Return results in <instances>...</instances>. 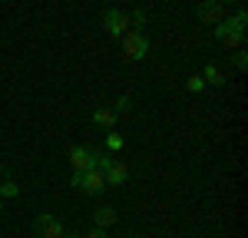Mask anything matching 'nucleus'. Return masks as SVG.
Listing matches in <instances>:
<instances>
[{"label": "nucleus", "instance_id": "obj_3", "mask_svg": "<svg viewBox=\"0 0 248 238\" xmlns=\"http://www.w3.org/2000/svg\"><path fill=\"white\" fill-rule=\"evenodd\" d=\"M103 27H106L116 40H123L129 33V14H123V10H116V7H106V10H103Z\"/></svg>", "mask_w": 248, "mask_h": 238}, {"label": "nucleus", "instance_id": "obj_8", "mask_svg": "<svg viewBox=\"0 0 248 238\" xmlns=\"http://www.w3.org/2000/svg\"><path fill=\"white\" fill-rule=\"evenodd\" d=\"M116 222H119V212H116L113 205H99V208H96V215H93L96 228H103V232H106L109 225H116Z\"/></svg>", "mask_w": 248, "mask_h": 238}, {"label": "nucleus", "instance_id": "obj_17", "mask_svg": "<svg viewBox=\"0 0 248 238\" xmlns=\"http://www.w3.org/2000/svg\"><path fill=\"white\" fill-rule=\"evenodd\" d=\"M86 238H109V235H106L103 228H93V232H86Z\"/></svg>", "mask_w": 248, "mask_h": 238}, {"label": "nucleus", "instance_id": "obj_19", "mask_svg": "<svg viewBox=\"0 0 248 238\" xmlns=\"http://www.w3.org/2000/svg\"><path fill=\"white\" fill-rule=\"evenodd\" d=\"M0 176H3V165H0Z\"/></svg>", "mask_w": 248, "mask_h": 238}, {"label": "nucleus", "instance_id": "obj_12", "mask_svg": "<svg viewBox=\"0 0 248 238\" xmlns=\"http://www.w3.org/2000/svg\"><path fill=\"white\" fill-rule=\"evenodd\" d=\"M123 146H126V142H123V136H119L116 129H109V136H106V149H109V152H119Z\"/></svg>", "mask_w": 248, "mask_h": 238}, {"label": "nucleus", "instance_id": "obj_9", "mask_svg": "<svg viewBox=\"0 0 248 238\" xmlns=\"http://www.w3.org/2000/svg\"><path fill=\"white\" fill-rule=\"evenodd\" d=\"M116 119H119V116H116L113 109H96V113H93V126H99V129L109 133V129L116 126Z\"/></svg>", "mask_w": 248, "mask_h": 238}, {"label": "nucleus", "instance_id": "obj_11", "mask_svg": "<svg viewBox=\"0 0 248 238\" xmlns=\"http://www.w3.org/2000/svg\"><path fill=\"white\" fill-rule=\"evenodd\" d=\"M17 195H20L17 178H3V182H0V198H17Z\"/></svg>", "mask_w": 248, "mask_h": 238}, {"label": "nucleus", "instance_id": "obj_16", "mask_svg": "<svg viewBox=\"0 0 248 238\" xmlns=\"http://www.w3.org/2000/svg\"><path fill=\"white\" fill-rule=\"evenodd\" d=\"M232 66H238V70H248V53H245V50H238V53L232 57Z\"/></svg>", "mask_w": 248, "mask_h": 238}, {"label": "nucleus", "instance_id": "obj_14", "mask_svg": "<svg viewBox=\"0 0 248 238\" xmlns=\"http://www.w3.org/2000/svg\"><path fill=\"white\" fill-rule=\"evenodd\" d=\"M186 86H189V93H202V89H205V79H202V76H189V79H186Z\"/></svg>", "mask_w": 248, "mask_h": 238}, {"label": "nucleus", "instance_id": "obj_20", "mask_svg": "<svg viewBox=\"0 0 248 238\" xmlns=\"http://www.w3.org/2000/svg\"><path fill=\"white\" fill-rule=\"evenodd\" d=\"M129 238H139V235H129Z\"/></svg>", "mask_w": 248, "mask_h": 238}, {"label": "nucleus", "instance_id": "obj_15", "mask_svg": "<svg viewBox=\"0 0 248 238\" xmlns=\"http://www.w3.org/2000/svg\"><path fill=\"white\" fill-rule=\"evenodd\" d=\"M129 109H133V99H129V96H119V99H116V109H113L116 116H119V113H129Z\"/></svg>", "mask_w": 248, "mask_h": 238}, {"label": "nucleus", "instance_id": "obj_6", "mask_svg": "<svg viewBox=\"0 0 248 238\" xmlns=\"http://www.w3.org/2000/svg\"><path fill=\"white\" fill-rule=\"evenodd\" d=\"M195 17H199V23H212V27H215L218 20L225 17V3H222V0H205V3L195 10Z\"/></svg>", "mask_w": 248, "mask_h": 238}, {"label": "nucleus", "instance_id": "obj_2", "mask_svg": "<svg viewBox=\"0 0 248 238\" xmlns=\"http://www.w3.org/2000/svg\"><path fill=\"white\" fill-rule=\"evenodd\" d=\"M123 53H126V60H142L146 53H149V37H146V30H129L126 37H123Z\"/></svg>", "mask_w": 248, "mask_h": 238}, {"label": "nucleus", "instance_id": "obj_1", "mask_svg": "<svg viewBox=\"0 0 248 238\" xmlns=\"http://www.w3.org/2000/svg\"><path fill=\"white\" fill-rule=\"evenodd\" d=\"M70 185L79 189V192H86V195H103L106 192V178H103V172H96V169H90V172H73Z\"/></svg>", "mask_w": 248, "mask_h": 238}, {"label": "nucleus", "instance_id": "obj_4", "mask_svg": "<svg viewBox=\"0 0 248 238\" xmlns=\"http://www.w3.org/2000/svg\"><path fill=\"white\" fill-rule=\"evenodd\" d=\"M70 169L73 172H90V169H96V146H73L70 149Z\"/></svg>", "mask_w": 248, "mask_h": 238}, {"label": "nucleus", "instance_id": "obj_7", "mask_svg": "<svg viewBox=\"0 0 248 238\" xmlns=\"http://www.w3.org/2000/svg\"><path fill=\"white\" fill-rule=\"evenodd\" d=\"M103 178H106V185H123L129 178V165L126 162H109V169L103 172Z\"/></svg>", "mask_w": 248, "mask_h": 238}, {"label": "nucleus", "instance_id": "obj_13", "mask_svg": "<svg viewBox=\"0 0 248 238\" xmlns=\"http://www.w3.org/2000/svg\"><path fill=\"white\" fill-rule=\"evenodd\" d=\"M146 17H149L146 10H133V17H129V27H133V30H142V27H146Z\"/></svg>", "mask_w": 248, "mask_h": 238}, {"label": "nucleus", "instance_id": "obj_10", "mask_svg": "<svg viewBox=\"0 0 248 238\" xmlns=\"http://www.w3.org/2000/svg\"><path fill=\"white\" fill-rule=\"evenodd\" d=\"M205 83H209V86H215V89H218V86H225V76H222V70H218L215 63H209V66H205Z\"/></svg>", "mask_w": 248, "mask_h": 238}, {"label": "nucleus", "instance_id": "obj_5", "mask_svg": "<svg viewBox=\"0 0 248 238\" xmlns=\"http://www.w3.org/2000/svg\"><path fill=\"white\" fill-rule=\"evenodd\" d=\"M33 232H37L40 238H66L63 225H60V218H57V215H50V212L37 215V222H33Z\"/></svg>", "mask_w": 248, "mask_h": 238}, {"label": "nucleus", "instance_id": "obj_18", "mask_svg": "<svg viewBox=\"0 0 248 238\" xmlns=\"http://www.w3.org/2000/svg\"><path fill=\"white\" fill-rule=\"evenodd\" d=\"M0 215H3V198H0Z\"/></svg>", "mask_w": 248, "mask_h": 238}]
</instances>
